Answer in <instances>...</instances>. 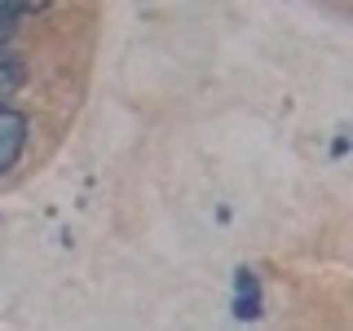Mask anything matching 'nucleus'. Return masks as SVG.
Returning <instances> with one entry per match:
<instances>
[{
    "label": "nucleus",
    "mask_w": 353,
    "mask_h": 331,
    "mask_svg": "<svg viewBox=\"0 0 353 331\" xmlns=\"http://www.w3.org/2000/svg\"><path fill=\"white\" fill-rule=\"evenodd\" d=\"M22 146H27V119L18 110L0 106V172H9L18 163Z\"/></svg>",
    "instance_id": "f257e3e1"
},
{
    "label": "nucleus",
    "mask_w": 353,
    "mask_h": 331,
    "mask_svg": "<svg viewBox=\"0 0 353 331\" xmlns=\"http://www.w3.org/2000/svg\"><path fill=\"white\" fill-rule=\"evenodd\" d=\"M234 314L239 318L261 314V287H256V274L252 270H239V279H234Z\"/></svg>",
    "instance_id": "f03ea898"
},
{
    "label": "nucleus",
    "mask_w": 353,
    "mask_h": 331,
    "mask_svg": "<svg viewBox=\"0 0 353 331\" xmlns=\"http://www.w3.org/2000/svg\"><path fill=\"white\" fill-rule=\"evenodd\" d=\"M22 80H27L22 62L14 58V53H0V102H5V97H14L18 88H22Z\"/></svg>",
    "instance_id": "7ed1b4c3"
},
{
    "label": "nucleus",
    "mask_w": 353,
    "mask_h": 331,
    "mask_svg": "<svg viewBox=\"0 0 353 331\" xmlns=\"http://www.w3.org/2000/svg\"><path fill=\"white\" fill-rule=\"evenodd\" d=\"M36 14V5H0V44L9 40V31H14L18 18H31Z\"/></svg>",
    "instance_id": "20e7f679"
}]
</instances>
